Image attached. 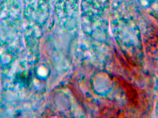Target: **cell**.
<instances>
[{"label":"cell","instance_id":"1","mask_svg":"<svg viewBox=\"0 0 158 118\" xmlns=\"http://www.w3.org/2000/svg\"><path fill=\"white\" fill-rule=\"evenodd\" d=\"M146 8L153 11H158V0H138Z\"/></svg>","mask_w":158,"mask_h":118}]
</instances>
